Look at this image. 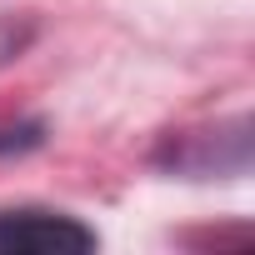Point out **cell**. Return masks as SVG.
I'll use <instances>...</instances> for the list:
<instances>
[{
    "mask_svg": "<svg viewBox=\"0 0 255 255\" xmlns=\"http://www.w3.org/2000/svg\"><path fill=\"white\" fill-rule=\"evenodd\" d=\"M95 250V230L70 215L45 210H5L0 215V255H80Z\"/></svg>",
    "mask_w": 255,
    "mask_h": 255,
    "instance_id": "1",
    "label": "cell"
}]
</instances>
